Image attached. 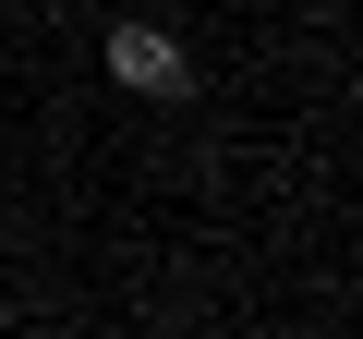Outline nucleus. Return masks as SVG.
<instances>
[{"mask_svg": "<svg viewBox=\"0 0 363 339\" xmlns=\"http://www.w3.org/2000/svg\"><path fill=\"white\" fill-rule=\"evenodd\" d=\"M97 73L121 97H194V49H182L169 25H109L97 37Z\"/></svg>", "mask_w": 363, "mask_h": 339, "instance_id": "nucleus-1", "label": "nucleus"}]
</instances>
